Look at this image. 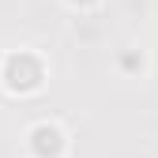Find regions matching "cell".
Wrapping results in <instances>:
<instances>
[{
	"mask_svg": "<svg viewBox=\"0 0 158 158\" xmlns=\"http://www.w3.org/2000/svg\"><path fill=\"white\" fill-rule=\"evenodd\" d=\"M49 83V60L38 49H8L0 56V90L11 98H34Z\"/></svg>",
	"mask_w": 158,
	"mask_h": 158,
	"instance_id": "1",
	"label": "cell"
},
{
	"mask_svg": "<svg viewBox=\"0 0 158 158\" xmlns=\"http://www.w3.org/2000/svg\"><path fill=\"white\" fill-rule=\"evenodd\" d=\"M23 143H27L30 158H68L72 135H68V128L56 121V117H42V121H34L27 128Z\"/></svg>",
	"mask_w": 158,
	"mask_h": 158,
	"instance_id": "2",
	"label": "cell"
},
{
	"mask_svg": "<svg viewBox=\"0 0 158 158\" xmlns=\"http://www.w3.org/2000/svg\"><path fill=\"white\" fill-rule=\"evenodd\" d=\"M117 68H121L124 75H143L147 72V53L143 49H124L121 56H117Z\"/></svg>",
	"mask_w": 158,
	"mask_h": 158,
	"instance_id": "3",
	"label": "cell"
},
{
	"mask_svg": "<svg viewBox=\"0 0 158 158\" xmlns=\"http://www.w3.org/2000/svg\"><path fill=\"white\" fill-rule=\"evenodd\" d=\"M64 4H68L72 11H94L98 4H102V0H64Z\"/></svg>",
	"mask_w": 158,
	"mask_h": 158,
	"instance_id": "4",
	"label": "cell"
}]
</instances>
